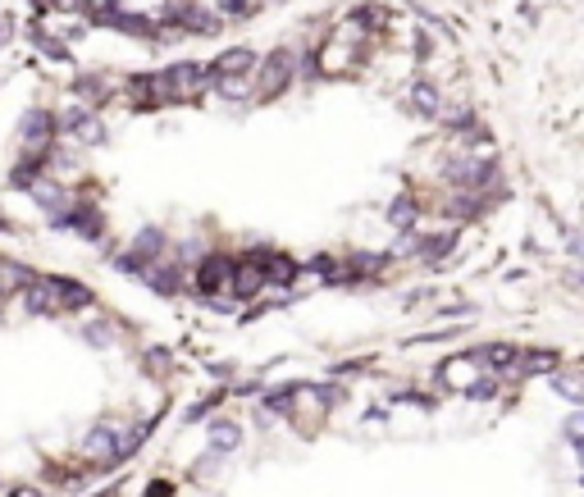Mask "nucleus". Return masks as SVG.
<instances>
[{"mask_svg": "<svg viewBox=\"0 0 584 497\" xmlns=\"http://www.w3.org/2000/svg\"><path fill=\"white\" fill-rule=\"evenodd\" d=\"M83 456L96 466H110V461H119V456H128V443L119 438V429L110 425V420H101V425L83 438Z\"/></svg>", "mask_w": 584, "mask_h": 497, "instance_id": "nucleus-1", "label": "nucleus"}, {"mask_svg": "<svg viewBox=\"0 0 584 497\" xmlns=\"http://www.w3.org/2000/svg\"><path fill=\"white\" fill-rule=\"evenodd\" d=\"M292 73H297V51H275L265 64H260V78H256V87H260V96H275V92H284V87H292Z\"/></svg>", "mask_w": 584, "mask_h": 497, "instance_id": "nucleus-2", "label": "nucleus"}, {"mask_svg": "<svg viewBox=\"0 0 584 497\" xmlns=\"http://www.w3.org/2000/svg\"><path fill=\"white\" fill-rule=\"evenodd\" d=\"M251 69H256V51H251V46H233V51H224L206 73H210V83H224V78H247Z\"/></svg>", "mask_w": 584, "mask_h": 497, "instance_id": "nucleus-3", "label": "nucleus"}, {"mask_svg": "<svg viewBox=\"0 0 584 497\" xmlns=\"http://www.w3.org/2000/svg\"><path fill=\"white\" fill-rule=\"evenodd\" d=\"M448 178H452V183H461V187H489V183L498 178V169H493V160L461 156V160H452V165H448Z\"/></svg>", "mask_w": 584, "mask_h": 497, "instance_id": "nucleus-4", "label": "nucleus"}, {"mask_svg": "<svg viewBox=\"0 0 584 497\" xmlns=\"http://www.w3.org/2000/svg\"><path fill=\"white\" fill-rule=\"evenodd\" d=\"M475 352H457V356H448L443 365H439V379L443 384H452V388H471V379H475Z\"/></svg>", "mask_w": 584, "mask_h": 497, "instance_id": "nucleus-5", "label": "nucleus"}, {"mask_svg": "<svg viewBox=\"0 0 584 497\" xmlns=\"http://www.w3.org/2000/svg\"><path fill=\"white\" fill-rule=\"evenodd\" d=\"M19 133H23V142H28V146H37V151H42V146H46V142L55 137V119H51L46 110H28V114H23V128H19Z\"/></svg>", "mask_w": 584, "mask_h": 497, "instance_id": "nucleus-6", "label": "nucleus"}, {"mask_svg": "<svg viewBox=\"0 0 584 497\" xmlns=\"http://www.w3.org/2000/svg\"><path fill=\"white\" fill-rule=\"evenodd\" d=\"M228 283H233V260H224V256H210L197 270V288L202 292H215V288H228Z\"/></svg>", "mask_w": 584, "mask_h": 497, "instance_id": "nucleus-7", "label": "nucleus"}, {"mask_svg": "<svg viewBox=\"0 0 584 497\" xmlns=\"http://www.w3.org/2000/svg\"><path fill=\"white\" fill-rule=\"evenodd\" d=\"M233 292H243V297H251V292H260L265 288V270H260V260L251 256V260H243V265H233V283H228Z\"/></svg>", "mask_w": 584, "mask_h": 497, "instance_id": "nucleus-8", "label": "nucleus"}, {"mask_svg": "<svg viewBox=\"0 0 584 497\" xmlns=\"http://www.w3.org/2000/svg\"><path fill=\"white\" fill-rule=\"evenodd\" d=\"M238 443H243V429L233 425V420H224V425H215V429H210V452H215V456H228Z\"/></svg>", "mask_w": 584, "mask_h": 497, "instance_id": "nucleus-9", "label": "nucleus"}, {"mask_svg": "<svg viewBox=\"0 0 584 497\" xmlns=\"http://www.w3.org/2000/svg\"><path fill=\"white\" fill-rule=\"evenodd\" d=\"M411 105H415L420 114H439V105H443V101H439V87H434V83H415V87H411Z\"/></svg>", "mask_w": 584, "mask_h": 497, "instance_id": "nucleus-10", "label": "nucleus"}, {"mask_svg": "<svg viewBox=\"0 0 584 497\" xmlns=\"http://www.w3.org/2000/svg\"><path fill=\"white\" fill-rule=\"evenodd\" d=\"M260 270H265V283L275 279V283H288V279H297V265L292 260H284V256H269V260H260Z\"/></svg>", "mask_w": 584, "mask_h": 497, "instance_id": "nucleus-11", "label": "nucleus"}, {"mask_svg": "<svg viewBox=\"0 0 584 497\" xmlns=\"http://www.w3.org/2000/svg\"><path fill=\"white\" fill-rule=\"evenodd\" d=\"M475 361H489V365H498V370H512V365H516V347H507V342H493V347H484Z\"/></svg>", "mask_w": 584, "mask_h": 497, "instance_id": "nucleus-12", "label": "nucleus"}, {"mask_svg": "<svg viewBox=\"0 0 584 497\" xmlns=\"http://www.w3.org/2000/svg\"><path fill=\"white\" fill-rule=\"evenodd\" d=\"M388 219H393L402 233H411V224H415V201H411V197H398L393 206H388Z\"/></svg>", "mask_w": 584, "mask_h": 497, "instance_id": "nucleus-13", "label": "nucleus"}, {"mask_svg": "<svg viewBox=\"0 0 584 497\" xmlns=\"http://www.w3.org/2000/svg\"><path fill=\"white\" fill-rule=\"evenodd\" d=\"M78 96H87V101H101V96H110V87H105V78H83L73 87Z\"/></svg>", "mask_w": 584, "mask_h": 497, "instance_id": "nucleus-14", "label": "nucleus"}, {"mask_svg": "<svg viewBox=\"0 0 584 497\" xmlns=\"http://www.w3.org/2000/svg\"><path fill=\"white\" fill-rule=\"evenodd\" d=\"M553 388H557L562 397H571V402H580V384H575V374H557V379H553Z\"/></svg>", "mask_w": 584, "mask_h": 497, "instance_id": "nucleus-15", "label": "nucleus"}, {"mask_svg": "<svg viewBox=\"0 0 584 497\" xmlns=\"http://www.w3.org/2000/svg\"><path fill=\"white\" fill-rule=\"evenodd\" d=\"M10 497H46V493H37V488H14Z\"/></svg>", "mask_w": 584, "mask_h": 497, "instance_id": "nucleus-16", "label": "nucleus"}, {"mask_svg": "<svg viewBox=\"0 0 584 497\" xmlns=\"http://www.w3.org/2000/svg\"><path fill=\"white\" fill-rule=\"evenodd\" d=\"M5 32H10V23H5V19H0V42H5Z\"/></svg>", "mask_w": 584, "mask_h": 497, "instance_id": "nucleus-17", "label": "nucleus"}]
</instances>
